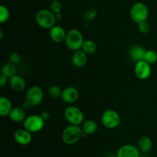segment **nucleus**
Segmentation results:
<instances>
[{"label": "nucleus", "mask_w": 157, "mask_h": 157, "mask_svg": "<svg viewBox=\"0 0 157 157\" xmlns=\"http://www.w3.org/2000/svg\"><path fill=\"white\" fill-rule=\"evenodd\" d=\"M55 16H56V19L57 20H61V13L55 14Z\"/></svg>", "instance_id": "33"}, {"label": "nucleus", "mask_w": 157, "mask_h": 157, "mask_svg": "<svg viewBox=\"0 0 157 157\" xmlns=\"http://www.w3.org/2000/svg\"><path fill=\"white\" fill-rule=\"evenodd\" d=\"M98 15V12L95 9H90L86 11L84 14V18L87 21H91V20L94 19L97 17Z\"/></svg>", "instance_id": "27"}, {"label": "nucleus", "mask_w": 157, "mask_h": 157, "mask_svg": "<svg viewBox=\"0 0 157 157\" xmlns=\"http://www.w3.org/2000/svg\"><path fill=\"white\" fill-rule=\"evenodd\" d=\"M152 146H153V142L149 136H142L138 141V148L144 153H147L150 151L152 148Z\"/></svg>", "instance_id": "20"}, {"label": "nucleus", "mask_w": 157, "mask_h": 157, "mask_svg": "<svg viewBox=\"0 0 157 157\" xmlns=\"http://www.w3.org/2000/svg\"><path fill=\"white\" fill-rule=\"evenodd\" d=\"M9 119L15 123L24 122L26 117L25 110L23 107H14L9 115Z\"/></svg>", "instance_id": "17"}, {"label": "nucleus", "mask_w": 157, "mask_h": 157, "mask_svg": "<svg viewBox=\"0 0 157 157\" xmlns=\"http://www.w3.org/2000/svg\"><path fill=\"white\" fill-rule=\"evenodd\" d=\"M146 50L140 45H135L130 48L129 51V56L133 62H138L144 60Z\"/></svg>", "instance_id": "16"}, {"label": "nucleus", "mask_w": 157, "mask_h": 157, "mask_svg": "<svg viewBox=\"0 0 157 157\" xmlns=\"http://www.w3.org/2000/svg\"><path fill=\"white\" fill-rule=\"evenodd\" d=\"M12 109H13L12 104L9 99L6 97L2 96L0 98V116L2 117L9 116Z\"/></svg>", "instance_id": "19"}, {"label": "nucleus", "mask_w": 157, "mask_h": 157, "mask_svg": "<svg viewBox=\"0 0 157 157\" xmlns=\"http://www.w3.org/2000/svg\"><path fill=\"white\" fill-rule=\"evenodd\" d=\"M17 73V68L15 67V64H12V62L6 63L3 64L1 69V74L7 77L8 78H10L12 77L15 76Z\"/></svg>", "instance_id": "21"}, {"label": "nucleus", "mask_w": 157, "mask_h": 157, "mask_svg": "<svg viewBox=\"0 0 157 157\" xmlns=\"http://www.w3.org/2000/svg\"><path fill=\"white\" fill-rule=\"evenodd\" d=\"M80 96L79 90L75 87H67L62 90L61 98L66 104H73L76 102Z\"/></svg>", "instance_id": "10"}, {"label": "nucleus", "mask_w": 157, "mask_h": 157, "mask_svg": "<svg viewBox=\"0 0 157 157\" xmlns=\"http://www.w3.org/2000/svg\"><path fill=\"white\" fill-rule=\"evenodd\" d=\"M140 157H147V156H140Z\"/></svg>", "instance_id": "35"}, {"label": "nucleus", "mask_w": 157, "mask_h": 157, "mask_svg": "<svg viewBox=\"0 0 157 157\" xmlns=\"http://www.w3.org/2000/svg\"><path fill=\"white\" fill-rule=\"evenodd\" d=\"M43 98H44V93L42 89L38 86H32L26 93L25 101L32 107L39 105L42 102Z\"/></svg>", "instance_id": "8"}, {"label": "nucleus", "mask_w": 157, "mask_h": 157, "mask_svg": "<svg viewBox=\"0 0 157 157\" xmlns=\"http://www.w3.org/2000/svg\"><path fill=\"white\" fill-rule=\"evenodd\" d=\"M2 32L0 31V39H2Z\"/></svg>", "instance_id": "34"}, {"label": "nucleus", "mask_w": 157, "mask_h": 157, "mask_svg": "<svg viewBox=\"0 0 157 157\" xmlns=\"http://www.w3.org/2000/svg\"><path fill=\"white\" fill-rule=\"evenodd\" d=\"M130 17L135 23L147 21L149 17L148 7L143 2H136L130 9Z\"/></svg>", "instance_id": "4"}, {"label": "nucleus", "mask_w": 157, "mask_h": 157, "mask_svg": "<svg viewBox=\"0 0 157 157\" xmlns=\"http://www.w3.org/2000/svg\"><path fill=\"white\" fill-rule=\"evenodd\" d=\"M84 36L81 31L74 29H71L67 32L64 42H65L67 48L75 52V51L81 50L83 44H84Z\"/></svg>", "instance_id": "2"}, {"label": "nucleus", "mask_w": 157, "mask_h": 157, "mask_svg": "<svg viewBox=\"0 0 157 157\" xmlns=\"http://www.w3.org/2000/svg\"><path fill=\"white\" fill-rule=\"evenodd\" d=\"M140 150L133 145L127 144L120 147L117 153V157H140Z\"/></svg>", "instance_id": "12"}, {"label": "nucleus", "mask_w": 157, "mask_h": 157, "mask_svg": "<svg viewBox=\"0 0 157 157\" xmlns=\"http://www.w3.org/2000/svg\"><path fill=\"white\" fill-rule=\"evenodd\" d=\"M66 121L73 125H81L84 121V115L82 110L75 106L66 107L64 112Z\"/></svg>", "instance_id": "5"}, {"label": "nucleus", "mask_w": 157, "mask_h": 157, "mask_svg": "<svg viewBox=\"0 0 157 157\" xmlns=\"http://www.w3.org/2000/svg\"><path fill=\"white\" fill-rule=\"evenodd\" d=\"M9 60H10V62H12V64H19L21 61V57L17 52H12L9 55Z\"/></svg>", "instance_id": "29"}, {"label": "nucleus", "mask_w": 157, "mask_h": 157, "mask_svg": "<svg viewBox=\"0 0 157 157\" xmlns=\"http://www.w3.org/2000/svg\"><path fill=\"white\" fill-rule=\"evenodd\" d=\"M50 10L52 12H54L55 14L61 13V9H62V6H61V3L59 0H53V1L51 2L50 6Z\"/></svg>", "instance_id": "26"}, {"label": "nucleus", "mask_w": 157, "mask_h": 157, "mask_svg": "<svg viewBox=\"0 0 157 157\" xmlns=\"http://www.w3.org/2000/svg\"><path fill=\"white\" fill-rule=\"evenodd\" d=\"M138 29L142 34H147L150 31V25L147 21H142L138 24Z\"/></svg>", "instance_id": "28"}, {"label": "nucleus", "mask_w": 157, "mask_h": 157, "mask_svg": "<svg viewBox=\"0 0 157 157\" xmlns=\"http://www.w3.org/2000/svg\"><path fill=\"white\" fill-rule=\"evenodd\" d=\"M71 62L74 66L78 68H81L87 64V55L81 49L75 51L71 57Z\"/></svg>", "instance_id": "14"}, {"label": "nucleus", "mask_w": 157, "mask_h": 157, "mask_svg": "<svg viewBox=\"0 0 157 157\" xmlns=\"http://www.w3.org/2000/svg\"><path fill=\"white\" fill-rule=\"evenodd\" d=\"M41 117L43 118V120H44V121H47L50 118V113H49V112L48 111H43L41 113Z\"/></svg>", "instance_id": "31"}, {"label": "nucleus", "mask_w": 157, "mask_h": 157, "mask_svg": "<svg viewBox=\"0 0 157 157\" xmlns=\"http://www.w3.org/2000/svg\"><path fill=\"white\" fill-rule=\"evenodd\" d=\"M14 139L15 142L21 146L29 145L32 140V133L26 129H19L14 133Z\"/></svg>", "instance_id": "13"}, {"label": "nucleus", "mask_w": 157, "mask_h": 157, "mask_svg": "<svg viewBox=\"0 0 157 157\" xmlns=\"http://www.w3.org/2000/svg\"><path fill=\"white\" fill-rule=\"evenodd\" d=\"M101 122L107 129H115L121 123V117L117 111L109 109L101 115Z\"/></svg>", "instance_id": "7"}, {"label": "nucleus", "mask_w": 157, "mask_h": 157, "mask_svg": "<svg viewBox=\"0 0 157 157\" xmlns=\"http://www.w3.org/2000/svg\"><path fill=\"white\" fill-rule=\"evenodd\" d=\"M45 121L43 120L41 115L32 114L27 117L23 122L24 128L31 133H37L44 128Z\"/></svg>", "instance_id": "6"}, {"label": "nucleus", "mask_w": 157, "mask_h": 157, "mask_svg": "<svg viewBox=\"0 0 157 157\" xmlns=\"http://www.w3.org/2000/svg\"><path fill=\"white\" fill-rule=\"evenodd\" d=\"M151 66L145 61H140L136 63L134 67V73L136 78L140 80H146L151 75Z\"/></svg>", "instance_id": "9"}, {"label": "nucleus", "mask_w": 157, "mask_h": 157, "mask_svg": "<svg viewBox=\"0 0 157 157\" xmlns=\"http://www.w3.org/2000/svg\"><path fill=\"white\" fill-rule=\"evenodd\" d=\"M62 90L58 85H52L48 89V94L52 98H61Z\"/></svg>", "instance_id": "24"}, {"label": "nucleus", "mask_w": 157, "mask_h": 157, "mask_svg": "<svg viewBox=\"0 0 157 157\" xmlns=\"http://www.w3.org/2000/svg\"><path fill=\"white\" fill-rule=\"evenodd\" d=\"M144 61H147L150 64H155L157 61V52L154 50H146Z\"/></svg>", "instance_id": "23"}, {"label": "nucleus", "mask_w": 157, "mask_h": 157, "mask_svg": "<svg viewBox=\"0 0 157 157\" xmlns=\"http://www.w3.org/2000/svg\"><path fill=\"white\" fill-rule=\"evenodd\" d=\"M32 107V106L30 105V104H29V103L27 102V101H25L24 103H23V104H22V107L23 108L25 109V110H28V109H29L30 108V107Z\"/></svg>", "instance_id": "32"}, {"label": "nucleus", "mask_w": 157, "mask_h": 157, "mask_svg": "<svg viewBox=\"0 0 157 157\" xmlns=\"http://www.w3.org/2000/svg\"><path fill=\"white\" fill-rule=\"evenodd\" d=\"M9 79V78H8L7 77L1 74V75H0V87H5V86L6 85V84H7L8 80Z\"/></svg>", "instance_id": "30"}, {"label": "nucleus", "mask_w": 157, "mask_h": 157, "mask_svg": "<svg viewBox=\"0 0 157 157\" xmlns=\"http://www.w3.org/2000/svg\"><path fill=\"white\" fill-rule=\"evenodd\" d=\"M81 130L83 133L86 135H92L97 132L98 129V124L95 121L93 120H87L84 121L81 124Z\"/></svg>", "instance_id": "18"}, {"label": "nucleus", "mask_w": 157, "mask_h": 157, "mask_svg": "<svg viewBox=\"0 0 157 157\" xmlns=\"http://www.w3.org/2000/svg\"><path fill=\"white\" fill-rule=\"evenodd\" d=\"M35 21L39 27L44 29H50L55 25L56 16L49 9H41L35 15Z\"/></svg>", "instance_id": "3"}, {"label": "nucleus", "mask_w": 157, "mask_h": 157, "mask_svg": "<svg viewBox=\"0 0 157 157\" xmlns=\"http://www.w3.org/2000/svg\"><path fill=\"white\" fill-rule=\"evenodd\" d=\"M9 16H10V13L8 8L3 5L0 6V22L4 23L7 21Z\"/></svg>", "instance_id": "25"}, {"label": "nucleus", "mask_w": 157, "mask_h": 157, "mask_svg": "<svg viewBox=\"0 0 157 157\" xmlns=\"http://www.w3.org/2000/svg\"><path fill=\"white\" fill-rule=\"evenodd\" d=\"M63 142L67 145H74L83 138V131L80 125L70 124L63 130L61 135Z\"/></svg>", "instance_id": "1"}, {"label": "nucleus", "mask_w": 157, "mask_h": 157, "mask_svg": "<svg viewBox=\"0 0 157 157\" xmlns=\"http://www.w3.org/2000/svg\"><path fill=\"white\" fill-rule=\"evenodd\" d=\"M50 38L52 41L57 44H61L65 41L67 32L60 25H54L52 29H50Z\"/></svg>", "instance_id": "11"}, {"label": "nucleus", "mask_w": 157, "mask_h": 157, "mask_svg": "<svg viewBox=\"0 0 157 157\" xmlns=\"http://www.w3.org/2000/svg\"><path fill=\"white\" fill-rule=\"evenodd\" d=\"M10 87L15 91H22L26 87V81L23 77L15 75L9 79Z\"/></svg>", "instance_id": "15"}, {"label": "nucleus", "mask_w": 157, "mask_h": 157, "mask_svg": "<svg viewBox=\"0 0 157 157\" xmlns=\"http://www.w3.org/2000/svg\"><path fill=\"white\" fill-rule=\"evenodd\" d=\"M98 48L97 44L92 40H84L81 50L84 51L87 55H92L95 53Z\"/></svg>", "instance_id": "22"}]
</instances>
